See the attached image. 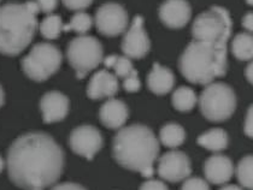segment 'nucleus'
Masks as SVG:
<instances>
[{"mask_svg": "<svg viewBox=\"0 0 253 190\" xmlns=\"http://www.w3.org/2000/svg\"><path fill=\"white\" fill-rule=\"evenodd\" d=\"M63 62L62 52L52 43L41 42L33 46L22 59V69L29 78L42 82L59 70Z\"/></svg>", "mask_w": 253, "mask_h": 190, "instance_id": "obj_7", "label": "nucleus"}, {"mask_svg": "<svg viewBox=\"0 0 253 190\" xmlns=\"http://www.w3.org/2000/svg\"><path fill=\"white\" fill-rule=\"evenodd\" d=\"M191 16L192 9L187 0H166L159 7V18L168 28H183Z\"/></svg>", "mask_w": 253, "mask_h": 190, "instance_id": "obj_13", "label": "nucleus"}, {"mask_svg": "<svg viewBox=\"0 0 253 190\" xmlns=\"http://www.w3.org/2000/svg\"><path fill=\"white\" fill-rule=\"evenodd\" d=\"M100 120L110 129H121L129 117V110L123 101L111 98L100 109Z\"/></svg>", "mask_w": 253, "mask_h": 190, "instance_id": "obj_17", "label": "nucleus"}, {"mask_svg": "<svg viewBox=\"0 0 253 190\" xmlns=\"http://www.w3.org/2000/svg\"><path fill=\"white\" fill-rule=\"evenodd\" d=\"M245 134L249 137H252V106L249 109V112H247L246 120H245Z\"/></svg>", "mask_w": 253, "mask_h": 190, "instance_id": "obj_33", "label": "nucleus"}, {"mask_svg": "<svg viewBox=\"0 0 253 190\" xmlns=\"http://www.w3.org/2000/svg\"><path fill=\"white\" fill-rule=\"evenodd\" d=\"M93 0H63V4L68 7L69 10L82 11L90 6Z\"/></svg>", "mask_w": 253, "mask_h": 190, "instance_id": "obj_29", "label": "nucleus"}, {"mask_svg": "<svg viewBox=\"0 0 253 190\" xmlns=\"http://www.w3.org/2000/svg\"><path fill=\"white\" fill-rule=\"evenodd\" d=\"M4 165H5V162H4V160H2L1 156H0V172L4 170Z\"/></svg>", "mask_w": 253, "mask_h": 190, "instance_id": "obj_39", "label": "nucleus"}, {"mask_svg": "<svg viewBox=\"0 0 253 190\" xmlns=\"http://www.w3.org/2000/svg\"><path fill=\"white\" fill-rule=\"evenodd\" d=\"M246 77L250 81V83H252V64H250L249 68L246 69Z\"/></svg>", "mask_w": 253, "mask_h": 190, "instance_id": "obj_36", "label": "nucleus"}, {"mask_svg": "<svg viewBox=\"0 0 253 190\" xmlns=\"http://www.w3.org/2000/svg\"><path fill=\"white\" fill-rule=\"evenodd\" d=\"M198 145L211 152H221L229 145V137L223 129L214 128L200 135L198 137Z\"/></svg>", "mask_w": 253, "mask_h": 190, "instance_id": "obj_19", "label": "nucleus"}, {"mask_svg": "<svg viewBox=\"0 0 253 190\" xmlns=\"http://www.w3.org/2000/svg\"><path fill=\"white\" fill-rule=\"evenodd\" d=\"M233 54L239 60H251L253 57V38L249 33H241L232 42Z\"/></svg>", "mask_w": 253, "mask_h": 190, "instance_id": "obj_22", "label": "nucleus"}, {"mask_svg": "<svg viewBox=\"0 0 253 190\" xmlns=\"http://www.w3.org/2000/svg\"><path fill=\"white\" fill-rule=\"evenodd\" d=\"M253 158L246 155L240 160L236 167V177L245 188L251 190L253 188Z\"/></svg>", "mask_w": 253, "mask_h": 190, "instance_id": "obj_26", "label": "nucleus"}, {"mask_svg": "<svg viewBox=\"0 0 253 190\" xmlns=\"http://www.w3.org/2000/svg\"><path fill=\"white\" fill-rule=\"evenodd\" d=\"M37 29V16L27 9L26 4L11 2L0 6V53H22L33 41Z\"/></svg>", "mask_w": 253, "mask_h": 190, "instance_id": "obj_4", "label": "nucleus"}, {"mask_svg": "<svg viewBox=\"0 0 253 190\" xmlns=\"http://www.w3.org/2000/svg\"><path fill=\"white\" fill-rule=\"evenodd\" d=\"M64 162V152L56 140L39 131L22 135L7 152L10 180L26 190L53 186L62 176Z\"/></svg>", "mask_w": 253, "mask_h": 190, "instance_id": "obj_1", "label": "nucleus"}, {"mask_svg": "<svg viewBox=\"0 0 253 190\" xmlns=\"http://www.w3.org/2000/svg\"><path fill=\"white\" fill-rule=\"evenodd\" d=\"M243 26L245 29H247L249 32H252V12L247 13L243 19Z\"/></svg>", "mask_w": 253, "mask_h": 190, "instance_id": "obj_34", "label": "nucleus"}, {"mask_svg": "<svg viewBox=\"0 0 253 190\" xmlns=\"http://www.w3.org/2000/svg\"><path fill=\"white\" fill-rule=\"evenodd\" d=\"M175 84V76L171 70L162 67L158 63L153 64V69L147 77V86L152 93L157 95H164L171 92Z\"/></svg>", "mask_w": 253, "mask_h": 190, "instance_id": "obj_18", "label": "nucleus"}, {"mask_svg": "<svg viewBox=\"0 0 253 190\" xmlns=\"http://www.w3.org/2000/svg\"><path fill=\"white\" fill-rule=\"evenodd\" d=\"M192 173V164L183 152L171 151L159 159L158 175L168 182H181L188 178Z\"/></svg>", "mask_w": 253, "mask_h": 190, "instance_id": "obj_11", "label": "nucleus"}, {"mask_svg": "<svg viewBox=\"0 0 253 190\" xmlns=\"http://www.w3.org/2000/svg\"><path fill=\"white\" fill-rule=\"evenodd\" d=\"M151 41L144 29V18L136 16L122 41V51L130 59L144 58L150 52Z\"/></svg>", "mask_w": 253, "mask_h": 190, "instance_id": "obj_12", "label": "nucleus"}, {"mask_svg": "<svg viewBox=\"0 0 253 190\" xmlns=\"http://www.w3.org/2000/svg\"><path fill=\"white\" fill-rule=\"evenodd\" d=\"M94 21L100 34L105 37H117L126 29L128 13L120 4L107 2L99 7Z\"/></svg>", "mask_w": 253, "mask_h": 190, "instance_id": "obj_9", "label": "nucleus"}, {"mask_svg": "<svg viewBox=\"0 0 253 190\" xmlns=\"http://www.w3.org/2000/svg\"><path fill=\"white\" fill-rule=\"evenodd\" d=\"M139 190H169L164 182L158 180H150L145 182Z\"/></svg>", "mask_w": 253, "mask_h": 190, "instance_id": "obj_31", "label": "nucleus"}, {"mask_svg": "<svg viewBox=\"0 0 253 190\" xmlns=\"http://www.w3.org/2000/svg\"><path fill=\"white\" fill-rule=\"evenodd\" d=\"M103 136L97 128L92 125H81L74 129L70 134L69 145L73 152L92 160L103 147Z\"/></svg>", "mask_w": 253, "mask_h": 190, "instance_id": "obj_10", "label": "nucleus"}, {"mask_svg": "<svg viewBox=\"0 0 253 190\" xmlns=\"http://www.w3.org/2000/svg\"><path fill=\"white\" fill-rule=\"evenodd\" d=\"M180 71L187 81L197 84H210L228 70L227 45H214L194 40L187 46L178 62Z\"/></svg>", "mask_w": 253, "mask_h": 190, "instance_id": "obj_3", "label": "nucleus"}, {"mask_svg": "<svg viewBox=\"0 0 253 190\" xmlns=\"http://www.w3.org/2000/svg\"><path fill=\"white\" fill-rule=\"evenodd\" d=\"M236 95L233 88L223 82L206 84L200 94V111L211 122H223L232 117L236 109Z\"/></svg>", "mask_w": 253, "mask_h": 190, "instance_id": "obj_6", "label": "nucleus"}, {"mask_svg": "<svg viewBox=\"0 0 253 190\" xmlns=\"http://www.w3.org/2000/svg\"><path fill=\"white\" fill-rule=\"evenodd\" d=\"M63 30V21L58 15H49L40 24V32L43 38L48 40L58 38Z\"/></svg>", "mask_w": 253, "mask_h": 190, "instance_id": "obj_25", "label": "nucleus"}, {"mask_svg": "<svg viewBox=\"0 0 253 190\" xmlns=\"http://www.w3.org/2000/svg\"><path fill=\"white\" fill-rule=\"evenodd\" d=\"M39 6L41 12L51 13L56 10L57 5H58V0H35Z\"/></svg>", "mask_w": 253, "mask_h": 190, "instance_id": "obj_30", "label": "nucleus"}, {"mask_svg": "<svg viewBox=\"0 0 253 190\" xmlns=\"http://www.w3.org/2000/svg\"><path fill=\"white\" fill-rule=\"evenodd\" d=\"M181 190H210L209 183L202 178L193 177V178H186L183 182Z\"/></svg>", "mask_w": 253, "mask_h": 190, "instance_id": "obj_27", "label": "nucleus"}, {"mask_svg": "<svg viewBox=\"0 0 253 190\" xmlns=\"http://www.w3.org/2000/svg\"><path fill=\"white\" fill-rule=\"evenodd\" d=\"M234 172L233 162L228 156L214 154L210 156L204 165L206 180L213 184H224L229 182Z\"/></svg>", "mask_w": 253, "mask_h": 190, "instance_id": "obj_16", "label": "nucleus"}, {"mask_svg": "<svg viewBox=\"0 0 253 190\" xmlns=\"http://www.w3.org/2000/svg\"><path fill=\"white\" fill-rule=\"evenodd\" d=\"M51 190H87V189H84V187L80 186V184L67 182V183L57 184V186H54Z\"/></svg>", "mask_w": 253, "mask_h": 190, "instance_id": "obj_32", "label": "nucleus"}, {"mask_svg": "<svg viewBox=\"0 0 253 190\" xmlns=\"http://www.w3.org/2000/svg\"><path fill=\"white\" fill-rule=\"evenodd\" d=\"M118 88L120 84L117 77L107 70H100L90 78L87 87V95L93 100L112 98L117 94Z\"/></svg>", "mask_w": 253, "mask_h": 190, "instance_id": "obj_15", "label": "nucleus"}, {"mask_svg": "<svg viewBox=\"0 0 253 190\" xmlns=\"http://www.w3.org/2000/svg\"><path fill=\"white\" fill-rule=\"evenodd\" d=\"M140 173H141V175L144 176V177L151 178L153 176V173H155V170H153V166H148V167H146V169L141 170V171H140Z\"/></svg>", "mask_w": 253, "mask_h": 190, "instance_id": "obj_35", "label": "nucleus"}, {"mask_svg": "<svg viewBox=\"0 0 253 190\" xmlns=\"http://www.w3.org/2000/svg\"><path fill=\"white\" fill-rule=\"evenodd\" d=\"M159 140L166 147L176 148L182 145L186 140L185 129L176 123H168L161 129Z\"/></svg>", "mask_w": 253, "mask_h": 190, "instance_id": "obj_20", "label": "nucleus"}, {"mask_svg": "<svg viewBox=\"0 0 253 190\" xmlns=\"http://www.w3.org/2000/svg\"><path fill=\"white\" fill-rule=\"evenodd\" d=\"M34 190H42V189H34Z\"/></svg>", "mask_w": 253, "mask_h": 190, "instance_id": "obj_41", "label": "nucleus"}, {"mask_svg": "<svg viewBox=\"0 0 253 190\" xmlns=\"http://www.w3.org/2000/svg\"><path fill=\"white\" fill-rule=\"evenodd\" d=\"M141 87V83H140V79H139V75L134 74V75L129 76L128 78L123 79V88L129 93H135L137 90L140 89Z\"/></svg>", "mask_w": 253, "mask_h": 190, "instance_id": "obj_28", "label": "nucleus"}, {"mask_svg": "<svg viewBox=\"0 0 253 190\" xmlns=\"http://www.w3.org/2000/svg\"><path fill=\"white\" fill-rule=\"evenodd\" d=\"M246 1H247V4H250V5H252V0H246Z\"/></svg>", "mask_w": 253, "mask_h": 190, "instance_id": "obj_40", "label": "nucleus"}, {"mask_svg": "<svg viewBox=\"0 0 253 190\" xmlns=\"http://www.w3.org/2000/svg\"><path fill=\"white\" fill-rule=\"evenodd\" d=\"M104 64L106 68L114 69L115 76L120 77V78L126 79L129 76L134 75L137 71L134 69L133 63H131L130 58L123 57V56H109L105 59H103Z\"/></svg>", "mask_w": 253, "mask_h": 190, "instance_id": "obj_21", "label": "nucleus"}, {"mask_svg": "<svg viewBox=\"0 0 253 190\" xmlns=\"http://www.w3.org/2000/svg\"><path fill=\"white\" fill-rule=\"evenodd\" d=\"M232 18L229 12L221 6H212L194 19L192 35L194 40L214 45H227L232 35Z\"/></svg>", "mask_w": 253, "mask_h": 190, "instance_id": "obj_5", "label": "nucleus"}, {"mask_svg": "<svg viewBox=\"0 0 253 190\" xmlns=\"http://www.w3.org/2000/svg\"><path fill=\"white\" fill-rule=\"evenodd\" d=\"M40 109L45 123L60 122L69 112V99L60 92H48L41 98Z\"/></svg>", "mask_w": 253, "mask_h": 190, "instance_id": "obj_14", "label": "nucleus"}, {"mask_svg": "<svg viewBox=\"0 0 253 190\" xmlns=\"http://www.w3.org/2000/svg\"><path fill=\"white\" fill-rule=\"evenodd\" d=\"M67 58L79 78H82L103 63L104 49L98 38L81 35L70 41Z\"/></svg>", "mask_w": 253, "mask_h": 190, "instance_id": "obj_8", "label": "nucleus"}, {"mask_svg": "<svg viewBox=\"0 0 253 190\" xmlns=\"http://www.w3.org/2000/svg\"><path fill=\"white\" fill-rule=\"evenodd\" d=\"M219 190H243V189H241L240 187L235 186V184H229V186H225V187H223V188L219 189Z\"/></svg>", "mask_w": 253, "mask_h": 190, "instance_id": "obj_37", "label": "nucleus"}, {"mask_svg": "<svg viewBox=\"0 0 253 190\" xmlns=\"http://www.w3.org/2000/svg\"><path fill=\"white\" fill-rule=\"evenodd\" d=\"M198 98L193 89L189 87H180L172 94V105L177 111L188 112L197 104Z\"/></svg>", "mask_w": 253, "mask_h": 190, "instance_id": "obj_23", "label": "nucleus"}, {"mask_svg": "<svg viewBox=\"0 0 253 190\" xmlns=\"http://www.w3.org/2000/svg\"><path fill=\"white\" fill-rule=\"evenodd\" d=\"M5 103V93H4V89H2L1 86H0V107L2 106Z\"/></svg>", "mask_w": 253, "mask_h": 190, "instance_id": "obj_38", "label": "nucleus"}, {"mask_svg": "<svg viewBox=\"0 0 253 190\" xmlns=\"http://www.w3.org/2000/svg\"><path fill=\"white\" fill-rule=\"evenodd\" d=\"M112 154L121 166L140 172L153 166L159 154V141L148 126L133 124L122 128L116 134Z\"/></svg>", "mask_w": 253, "mask_h": 190, "instance_id": "obj_2", "label": "nucleus"}, {"mask_svg": "<svg viewBox=\"0 0 253 190\" xmlns=\"http://www.w3.org/2000/svg\"><path fill=\"white\" fill-rule=\"evenodd\" d=\"M93 18L84 11H79L76 15L71 17L70 22L67 26H63V30L65 32H75L78 34H86V33L92 28Z\"/></svg>", "mask_w": 253, "mask_h": 190, "instance_id": "obj_24", "label": "nucleus"}]
</instances>
